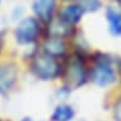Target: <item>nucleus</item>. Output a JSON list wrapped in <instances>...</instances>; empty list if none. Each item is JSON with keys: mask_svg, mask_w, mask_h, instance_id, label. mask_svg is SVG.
Wrapping results in <instances>:
<instances>
[{"mask_svg": "<svg viewBox=\"0 0 121 121\" xmlns=\"http://www.w3.org/2000/svg\"><path fill=\"white\" fill-rule=\"evenodd\" d=\"M38 33L40 27L35 18H26L15 29V37L19 43H31L38 37Z\"/></svg>", "mask_w": 121, "mask_h": 121, "instance_id": "f03ea898", "label": "nucleus"}, {"mask_svg": "<svg viewBox=\"0 0 121 121\" xmlns=\"http://www.w3.org/2000/svg\"><path fill=\"white\" fill-rule=\"evenodd\" d=\"M115 119L117 121H121V101L116 104V107H115Z\"/></svg>", "mask_w": 121, "mask_h": 121, "instance_id": "f8f14e48", "label": "nucleus"}, {"mask_svg": "<svg viewBox=\"0 0 121 121\" xmlns=\"http://www.w3.org/2000/svg\"><path fill=\"white\" fill-rule=\"evenodd\" d=\"M17 80V68L13 64L0 65V93L10 89Z\"/></svg>", "mask_w": 121, "mask_h": 121, "instance_id": "20e7f679", "label": "nucleus"}, {"mask_svg": "<svg viewBox=\"0 0 121 121\" xmlns=\"http://www.w3.org/2000/svg\"><path fill=\"white\" fill-rule=\"evenodd\" d=\"M32 70L35 71V74L38 78L47 80V79H52V78L59 75V73H60V65L54 59V56L45 54V55H38L33 60Z\"/></svg>", "mask_w": 121, "mask_h": 121, "instance_id": "f257e3e1", "label": "nucleus"}, {"mask_svg": "<svg viewBox=\"0 0 121 121\" xmlns=\"http://www.w3.org/2000/svg\"><path fill=\"white\" fill-rule=\"evenodd\" d=\"M107 21L113 35H121V14L115 9L107 10Z\"/></svg>", "mask_w": 121, "mask_h": 121, "instance_id": "1a4fd4ad", "label": "nucleus"}, {"mask_svg": "<svg viewBox=\"0 0 121 121\" xmlns=\"http://www.w3.org/2000/svg\"><path fill=\"white\" fill-rule=\"evenodd\" d=\"M23 121H32V120H31V119H24Z\"/></svg>", "mask_w": 121, "mask_h": 121, "instance_id": "ddd939ff", "label": "nucleus"}, {"mask_svg": "<svg viewBox=\"0 0 121 121\" xmlns=\"http://www.w3.org/2000/svg\"><path fill=\"white\" fill-rule=\"evenodd\" d=\"M98 6H99V1L98 0H86L84 1V10L87 9H91V10H97Z\"/></svg>", "mask_w": 121, "mask_h": 121, "instance_id": "9b49d317", "label": "nucleus"}, {"mask_svg": "<svg viewBox=\"0 0 121 121\" xmlns=\"http://www.w3.org/2000/svg\"><path fill=\"white\" fill-rule=\"evenodd\" d=\"M45 50L50 56H59V55L64 54L65 46H64V42L60 40V37H52L46 42Z\"/></svg>", "mask_w": 121, "mask_h": 121, "instance_id": "6e6552de", "label": "nucleus"}, {"mask_svg": "<svg viewBox=\"0 0 121 121\" xmlns=\"http://www.w3.org/2000/svg\"><path fill=\"white\" fill-rule=\"evenodd\" d=\"M55 0H35L33 10L42 21L48 22L51 19V14L54 12Z\"/></svg>", "mask_w": 121, "mask_h": 121, "instance_id": "423d86ee", "label": "nucleus"}, {"mask_svg": "<svg viewBox=\"0 0 121 121\" xmlns=\"http://www.w3.org/2000/svg\"><path fill=\"white\" fill-rule=\"evenodd\" d=\"M93 80L98 86H107L115 80V74L111 70L108 65L101 64L94 68L93 70Z\"/></svg>", "mask_w": 121, "mask_h": 121, "instance_id": "39448f33", "label": "nucleus"}, {"mask_svg": "<svg viewBox=\"0 0 121 121\" xmlns=\"http://www.w3.org/2000/svg\"><path fill=\"white\" fill-rule=\"evenodd\" d=\"M74 115V111L70 106H59L52 113V121H69Z\"/></svg>", "mask_w": 121, "mask_h": 121, "instance_id": "9d476101", "label": "nucleus"}, {"mask_svg": "<svg viewBox=\"0 0 121 121\" xmlns=\"http://www.w3.org/2000/svg\"><path fill=\"white\" fill-rule=\"evenodd\" d=\"M120 4H121V0H120Z\"/></svg>", "mask_w": 121, "mask_h": 121, "instance_id": "4468645a", "label": "nucleus"}, {"mask_svg": "<svg viewBox=\"0 0 121 121\" xmlns=\"http://www.w3.org/2000/svg\"><path fill=\"white\" fill-rule=\"evenodd\" d=\"M66 80L71 87H79L86 80V69L79 59H73L68 65Z\"/></svg>", "mask_w": 121, "mask_h": 121, "instance_id": "7ed1b4c3", "label": "nucleus"}, {"mask_svg": "<svg viewBox=\"0 0 121 121\" xmlns=\"http://www.w3.org/2000/svg\"><path fill=\"white\" fill-rule=\"evenodd\" d=\"M83 13H84L83 6L74 4L65 8V10L63 12V17H64V21L68 22V23H77L78 21H80Z\"/></svg>", "mask_w": 121, "mask_h": 121, "instance_id": "0eeeda50", "label": "nucleus"}]
</instances>
